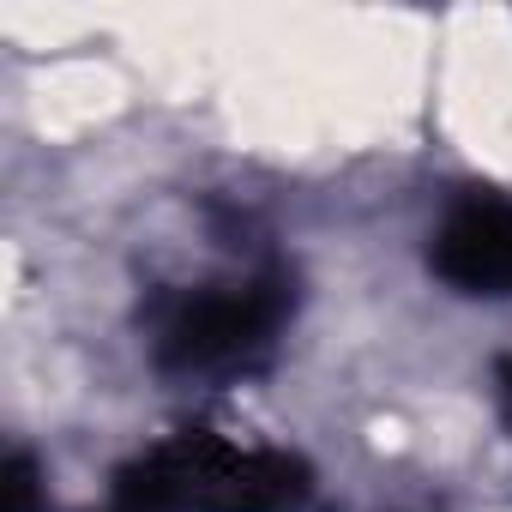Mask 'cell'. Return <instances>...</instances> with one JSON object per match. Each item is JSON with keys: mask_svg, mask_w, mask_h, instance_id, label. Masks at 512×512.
<instances>
[{"mask_svg": "<svg viewBox=\"0 0 512 512\" xmlns=\"http://www.w3.org/2000/svg\"><path fill=\"white\" fill-rule=\"evenodd\" d=\"M308 500V464L272 446L181 434L121 470V512H290Z\"/></svg>", "mask_w": 512, "mask_h": 512, "instance_id": "obj_1", "label": "cell"}, {"mask_svg": "<svg viewBox=\"0 0 512 512\" xmlns=\"http://www.w3.org/2000/svg\"><path fill=\"white\" fill-rule=\"evenodd\" d=\"M290 314V284L284 278H241V284H211L193 296H175L157 320V362L169 374H235L253 368L278 326Z\"/></svg>", "mask_w": 512, "mask_h": 512, "instance_id": "obj_2", "label": "cell"}, {"mask_svg": "<svg viewBox=\"0 0 512 512\" xmlns=\"http://www.w3.org/2000/svg\"><path fill=\"white\" fill-rule=\"evenodd\" d=\"M434 272L464 296H512V205L488 193L452 205L434 235Z\"/></svg>", "mask_w": 512, "mask_h": 512, "instance_id": "obj_3", "label": "cell"}, {"mask_svg": "<svg viewBox=\"0 0 512 512\" xmlns=\"http://www.w3.org/2000/svg\"><path fill=\"white\" fill-rule=\"evenodd\" d=\"M7 512H37V464L25 452H13L7 464Z\"/></svg>", "mask_w": 512, "mask_h": 512, "instance_id": "obj_4", "label": "cell"}, {"mask_svg": "<svg viewBox=\"0 0 512 512\" xmlns=\"http://www.w3.org/2000/svg\"><path fill=\"white\" fill-rule=\"evenodd\" d=\"M500 392H506V410H512V362L500 368Z\"/></svg>", "mask_w": 512, "mask_h": 512, "instance_id": "obj_5", "label": "cell"}]
</instances>
